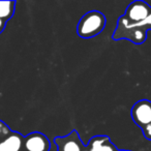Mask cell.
I'll return each mask as SVG.
<instances>
[{
    "label": "cell",
    "instance_id": "1",
    "mask_svg": "<svg viewBox=\"0 0 151 151\" xmlns=\"http://www.w3.org/2000/svg\"><path fill=\"white\" fill-rule=\"evenodd\" d=\"M147 29L143 23L130 24L124 19L123 16L118 19L117 27L114 31L112 38L114 40H127L134 45H142L147 40Z\"/></svg>",
    "mask_w": 151,
    "mask_h": 151
},
{
    "label": "cell",
    "instance_id": "2",
    "mask_svg": "<svg viewBox=\"0 0 151 151\" xmlns=\"http://www.w3.org/2000/svg\"><path fill=\"white\" fill-rule=\"evenodd\" d=\"M106 24L107 19L103 13L90 11L80 19L77 25V33L82 38H92L103 32Z\"/></svg>",
    "mask_w": 151,
    "mask_h": 151
},
{
    "label": "cell",
    "instance_id": "3",
    "mask_svg": "<svg viewBox=\"0 0 151 151\" xmlns=\"http://www.w3.org/2000/svg\"><path fill=\"white\" fill-rule=\"evenodd\" d=\"M24 136L0 120V151H23Z\"/></svg>",
    "mask_w": 151,
    "mask_h": 151
},
{
    "label": "cell",
    "instance_id": "4",
    "mask_svg": "<svg viewBox=\"0 0 151 151\" xmlns=\"http://www.w3.org/2000/svg\"><path fill=\"white\" fill-rule=\"evenodd\" d=\"M151 13V6L145 1H134L125 9L123 17L130 24H140L147 20Z\"/></svg>",
    "mask_w": 151,
    "mask_h": 151
},
{
    "label": "cell",
    "instance_id": "5",
    "mask_svg": "<svg viewBox=\"0 0 151 151\" xmlns=\"http://www.w3.org/2000/svg\"><path fill=\"white\" fill-rule=\"evenodd\" d=\"M132 119L142 129L151 123V101L148 99H141L132 106L130 110Z\"/></svg>",
    "mask_w": 151,
    "mask_h": 151
},
{
    "label": "cell",
    "instance_id": "6",
    "mask_svg": "<svg viewBox=\"0 0 151 151\" xmlns=\"http://www.w3.org/2000/svg\"><path fill=\"white\" fill-rule=\"evenodd\" d=\"M54 143L57 146V151H82L86 148L76 129L66 136L54 138Z\"/></svg>",
    "mask_w": 151,
    "mask_h": 151
},
{
    "label": "cell",
    "instance_id": "7",
    "mask_svg": "<svg viewBox=\"0 0 151 151\" xmlns=\"http://www.w3.org/2000/svg\"><path fill=\"white\" fill-rule=\"evenodd\" d=\"M51 142L45 134L34 132L24 137L23 151H50Z\"/></svg>",
    "mask_w": 151,
    "mask_h": 151
},
{
    "label": "cell",
    "instance_id": "8",
    "mask_svg": "<svg viewBox=\"0 0 151 151\" xmlns=\"http://www.w3.org/2000/svg\"><path fill=\"white\" fill-rule=\"evenodd\" d=\"M86 148L89 151H118L108 136H94L89 140Z\"/></svg>",
    "mask_w": 151,
    "mask_h": 151
},
{
    "label": "cell",
    "instance_id": "9",
    "mask_svg": "<svg viewBox=\"0 0 151 151\" xmlns=\"http://www.w3.org/2000/svg\"><path fill=\"white\" fill-rule=\"evenodd\" d=\"M16 1H0V19L7 22L13 18L16 9Z\"/></svg>",
    "mask_w": 151,
    "mask_h": 151
},
{
    "label": "cell",
    "instance_id": "10",
    "mask_svg": "<svg viewBox=\"0 0 151 151\" xmlns=\"http://www.w3.org/2000/svg\"><path fill=\"white\" fill-rule=\"evenodd\" d=\"M142 132H143V136L145 137V139H147L148 141H151V123H149L148 125L143 127Z\"/></svg>",
    "mask_w": 151,
    "mask_h": 151
},
{
    "label": "cell",
    "instance_id": "11",
    "mask_svg": "<svg viewBox=\"0 0 151 151\" xmlns=\"http://www.w3.org/2000/svg\"><path fill=\"white\" fill-rule=\"evenodd\" d=\"M143 24H144L145 27H146L148 30H150V29H151V13H150V15H149V17L147 18L146 21L143 22Z\"/></svg>",
    "mask_w": 151,
    "mask_h": 151
},
{
    "label": "cell",
    "instance_id": "12",
    "mask_svg": "<svg viewBox=\"0 0 151 151\" xmlns=\"http://www.w3.org/2000/svg\"><path fill=\"white\" fill-rule=\"evenodd\" d=\"M5 25H6V22L2 21V20L0 19V34L2 33L3 30L5 29Z\"/></svg>",
    "mask_w": 151,
    "mask_h": 151
},
{
    "label": "cell",
    "instance_id": "13",
    "mask_svg": "<svg viewBox=\"0 0 151 151\" xmlns=\"http://www.w3.org/2000/svg\"><path fill=\"white\" fill-rule=\"evenodd\" d=\"M82 151H89V150H88V149H87V148H85L84 150H82Z\"/></svg>",
    "mask_w": 151,
    "mask_h": 151
},
{
    "label": "cell",
    "instance_id": "14",
    "mask_svg": "<svg viewBox=\"0 0 151 151\" xmlns=\"http://www.w3.org/2000/svg\"><path fill=\"white\" fill-rule=\"evenodd\" d=\"M118 151H130V150H118Z\"/></svg>",
    "mask_w": 151,
    "mask_h": 151
}]
</instances>
